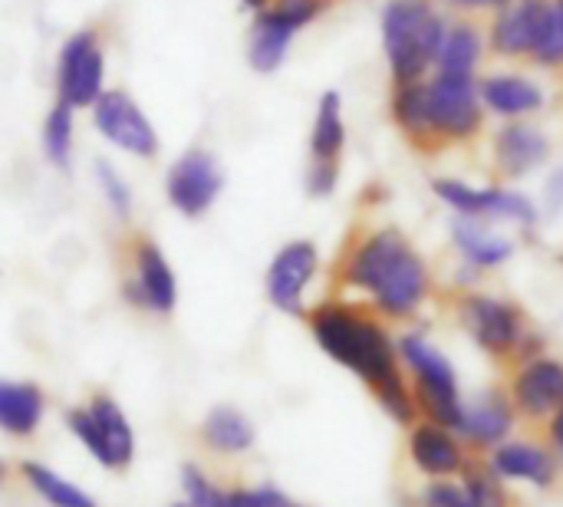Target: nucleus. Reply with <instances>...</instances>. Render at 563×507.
Wrapping results in <instances>:
<instances>
[{
	"mask_svg": "<svg viewBox=\"0 0 563 507\" xmlns=\"http://www.w3.org/2000/svg\"><path fill=\"white\" fill-rule=\"evenodd\" d=\"M310 330L320 350L350 373H356L396 422L416 419V399L402 379L396 346L379 320L346 304H323L313 310Z\"/></svg>",
	"mask_w": 563,
	"mask_h": 507,
	"instance_id": "f257e3e1",
	"label": "nucleus"
},
{
	"mask_svg": "<svg viewBox=\"0 0 563 507\" xmlns=\"http://www.w3.org/2000/svg\"><path fill=\"white\" fill-rule=\"evenodd\" d=\"M343 280L363 290L373 307L393 320L412 317L429 294L426 261L396 228H379L366 234L350 251Z\"/></svg>",
	"mask_w": 563,
	"mask_h": 507,
	"instance_id": "f03ea898",
	"label": "nucleus"
},
{
	"mask_svg": "<svg viewBox=\"0 0 563 507\" xmlns=\"http://www.w3.org/2000/svg\"><path fill=\"white\" fill-rule=\"evenodd\" d=\"M445 30L432 0H389L383 7V49L396 82L422 79L435 66Z\"/></svg>",
	"mask_w": 563,
	"mask_h": 507,
	"instance_id": "7ed1b4c3",
	"label": "nucleus"
},
{
	"mask_svg": "<svg viewBox=\"0 0 563 507\" xmlns=\"http://www.w3.org/2000/svg\"><path fill=\"white\" fill-rule=\"evenodd\" d=\"M492 49L501 56L534 53L541 63H563V33L551 0H511L492 23Z\"/></svg>",
	"mask_w": 563,
	"mask_h": 507,
	"instance_id": "20e7f679",
	"label": "nucleus"
},
{
	"mask_svg": "<svg viewBox=\"0 0 563 507\" xmlns=\"http://www.w3.org/2000/svg\"><path fill=\"white\" fill-rule=\"evenodd\" d=\"M399 356L409 366V373L416 376V393H412L416 409H422L429 422H439V426L459 432L465 406L459 399V383H455L452 363L432 343H426L419 333H409L399 340Z\"/></svg>",
	"mask_w": 563,
	"mask_h": 507,
	"instance_id": "39448f33",
	"label": "nucleus"
},
{
	"mask_svg": "<svg viewBox=\"0 0 563 507\" xmlns=\"http://www.w3.org/2000/svg\"><path fill=\"white\" fill-rule=\"evenodd\" d=\"M426 112L429 135L472 139L482 129V92L475 86V76L435 73V79L426 82Z\"/></svg>",
	"mask_w": 563,
	"mask_h": 507,
	"instance_id": "423d86ee",
	"label": "nucleus"
},
{
	"mask_svg": "<svg viewBox=\"0 0 563 507\" xmlns=\"http://www.w3.org/2000/svg\"><path fill=\"white\" fill-rule=\"evenodd\" d=\"M102 76H106V53L99 43L96 30H76L56 63V96L59 102L82 109L92 106L102 92Z\"/></svg>",
	"mask_w": 563,
	"mask_h": 507,
	"instance_id": "0eeeda50",
	"label": "nucleus"
},
{
	"mask_svg": "<svg viewBox=\"0 0 563 507\" xmlns=\"http://www.w3.org/2000/svg\"><path fill=\"white\" fill-rule=\"evenodd\" d=\"M69 429L76 439L86 442V449L109 469H125L135 452L132 426L125 422L122 409L109 396H96L89 409L69 412Z\"/></svg>",
	"mask_w": 563,
	"mask_h": 507,
	"instance_id": "6e6552de",
	"label": "nucleus"
},
{
	"mask_svg": "<svg viewBox=\"0 0 563 507\" xmlns=\"http://www.w3.org/2000/svg\"><path fill=\"white\" fill-rule=\"evenodd\" d=\"M92 125L96 132L112 142L115 148L152 158L158 152V132L152 129L148 115L139 109V102L122 89H102L92 102Z\"/></svg>",
	"mask_w": 563,
	"mask_h": 507,
	"instance_id": "1a4fd4ad",
	"label": "nucleus"
},
{
	"mask_svg": "<svg viewBox=\"0 0 563 507\" xmlns=\"http://www.w3.org/2000/svg\"><path fill=\"white\" fill-rule=\"evenodd\" d=\"M459 313H462V323L468 327V333L475 337V343L485 353H492L495 360H508V356L521 353L525 320L515 304L488 297V294H475L459 304Z\"/></svg>",
	"mask_w": 563,
	"mask_h": 507,
	"instance_id": "9d476101",
	"label": "nucleus"
},
{
	"mask_svg": "<svg viewBox=\"0 0 563 507\" xmlns=\"http://www.w3.org/2000/svg\"><path fill=\"white\" fill-rule=\"evenodd\" d=\"M221 188H224V172L218 158L205 148H188L185 155H178L165 178L168 201L185 218H201L218 201Z\"/></svg>",
	"mask_w": 563,
	"mask_h": 507,
	"instance_id": "9b49d317",
	"label": "nucleus"
},
{
	"mask_svg": "<svg viewBox=\"0 0 563 507\" xmlns=\"http://www.w3.org/2000/svg\"><path fill=\"white\" fill-rule=\"evenodd\" d=\"M320 254L310 241H290L277 251L267 271V297L284 313H303V294L317 274Z\"/></svg>",
	"mask_w": 563,
	"mask_h": 507,
	"instance_id": "f8f14e48",
	"label": "nucleus"
},
{
	"mask_svg": "<svg viewBox=\"0 0 563 507\" xmlns=\"http://www.w3.org/2000/svg\"><path fill=\"white\" fill-rule=\"evenodd\" d=\"M432 188L459 214H472V218L488 214V218H508V221H521V224H534V218H538L534 205L525 195H515L505 188H472L455 178H442Z\"/></svg>",
	"mask_w": 563,
	"mask_h": 507,
	"instance_id": "ddd939ff",
	"label": "nucleus"
},
{
	"mask_svg": "<svg viewBox=\"0 0 563 507\" xmlns=\"http://www.w3.org/2000/svg\"><path fill=\"white\" fill-rule=\"evenodd\" d=\"M132 264H135V280L125 287V297L152 313H172L178 300V287L162 247L148 238H139L132 247Z\"/></svg>",
	"mask_w": 563,
	"mask_h": 507,
	"instance_id": "4468645a",
	"label": "nucleus"
},
{
	"mask_svg": "<svg viewBox=\"0 0 563 507\" xmlns=\"http://www.w3.org/2000/svg\"><path fill=\"white\" fill-rule=\"evenodd\" d=\"M511 403L528 419H551L563 406V363L548 356L528 360L515 373Z\"/></svg>",
	"mask_w": 563,
	"mask_h": 507,
	"instance_id": "2eb2a0df",
	"label": "nucleus"
},
{
	"mask_svg": "<svg viewBox=\"0 0 563 507\" xmlns=\"http://www.w3.org/2000/svg\"><path fill=\"white\" fill-rule=\"evenodd\" d=\"M409 452H412V462L429 475V478H449V475H459L465 469V449L455 442L452 429L439 426V422H422L412 429V439H409Z\"/></svg>",
	"mask_w": 563,
	"mask_h": 507,
	"instance_id": "dca6fc26",
	"label": "nucleus"
},
{
	"mask_svg": "<svg viewBox=\"0 0 563 507\" xmlns=\"http://www.w3.org/2000/svg\"><path fill=\"white\" fill-rule=\"evenodd\" d=\"M498 168L511 178H525L548 158V139L528 122H508L495 139Z\"/></svg>",
	"mask_w": 563,
	"mask_h": 507,
	"instance_id": "f3484780",
	"label": "nucleus"
},
{
	"mask_svg": "<svg viewBox=\"0 0 563 507\" xmlns=\"http://www.w3.org/2000/svg\"><path fill=\"white\" fill-rule=\"evenodd\" d=\"M297 26L280 16L271 3L257 13L254 26H251V43H247V59L257 73H274L287 49H290V40H294Z\"/></svg>",
	"mask_w": 563,
	"mask_h": 507,
	"instance_id": "a211bd4d",
	"label": "nucleus"
},
{
	"mask_svg": "<svg viewBox=\"0 0 563 507\" xmlns=\"http://www.w3.org/2000/svg\"><path fill=\"white\" fill-rule=\"evenodd\" d=\"M511 426H515V403H508L501 393H488L472 409H465L459 432L472 445L488 449V445H498L511 432Z\"/></svg>",
	"mask_w": 563,
	"mask_h": 507,
	"instance_id": "6ab92c4d",
	"label": "nucleus"
},
{
	"mask_svg": "<svg viewBox=\"0 0 563 507\" xmlns=\"http://www.w3.org/2000/svg\"><path fill=\"white\" fill-rule=\"evenodd\" d=\"M482 102L498 112V115H508V119H518V115H528L534 109L544 106V92L538 82L525 79V76H515V73H505V76H488L482 86Z\"/></svg>",
	"mask_w": 563,
	"mask_h": 507,
	"instance_id": "aec40b11",
	"label": "nucleus"
},
{
	"mask_svg": "<svg viewBox=\"0 0 563 507\" xmlns=\"http://www.w3.org/2000/svg\"><path fill=\"white\" fill-rule=\"evenodd\" d=\"M492 469L501 478H525V482H534L538 488H551L554 475H558L554 459L544 449H534V445H525V442L498 449L492 455Z\"/></svg>",
	"mask_w": 563,
	"mask_h": 507,
	"instance_id": "412c9836",
	"label": "nucleus"
},
{
	"mask_svg": "<svg viewBox=\"0 0 563 507\" xmlns=\"http://www.w3.org/2000/svg\"><path fill=\"white\" fill-rule=\"evenodd\" d=\"M43 419V393L33 383L0 379V429L10 436H30Z\"/></svg>",
	"mask_w": 563,
	"mask_h": 507,
	"instance_id": "4be33fe9",
	"label": "nucleus"
},
{
	"mask_svg": "<svg viewBox=\"0 0 563 507\" xmlns=\"http://www.w3.org/2000/svg\"><path fill=\"white\" fill-rule=\"evenodd\" d=\"M452 234H455L459 251H462L472 264H478V267H498V264H505V261L515 254V247H511L508 238H498L495 231H488V228H485L478 218H472V214H462V218L455 221Z\"/></svg>",
	"mask_w": 563,
	"mask_h": 507,
	"instance_id": "5701e85b",
	"label": "nucleus"
},
{
	"mask_svg": "<svg viewBox=\"0 0 563 507\" xmlns=\"http://www.w3.org/2000/svg\"><path fill=\"white\" fill-rule=\"evenodd\" d=\"M343 145H346L343 102H340V92H327L317 106V119L310 132V155L313 162H336Z\"/></svg>",
	"mask_w": 563,
	"mask_h": 507,
	"instance_id": "b1692460",
	"label": "nucleus"
},
{
	"mask_svg": "<svg viewBox=\"0 0 563 507\" xmlns=\"http://www.w3.org/2000/svg\"><path fill=\"white\" fill-rule=\"evenodd\" d=\"M482 56V33L472 23H455L445 30L435 69L439 73H462V76H475Z\"/></svg>",
	"mask_w": 563,
	"mask_h": 507,
	"instance_id": "393cba45",
	"label": "nucleus"
},
{
	"mask_svg": "<svg viewBox=\"0 0 563 507\" xmlns=\"http://www.w3.org/2000/svg\"><path fill=\"white\" fill-rule=\"evenodd\" d=\"M205 442L218 452H244L254 445V426L231 406H218L205 419Z\"/></svg>",
	"mask_w": 563,
	"mask_h": 507,
	"instance_id": "a878e982",
	"label": "nucleus"
},
{
	"mask_svg": "<svg viewBox=\"0 0 563 507\" xmlns=\"http://www.w3.org/2000/svg\"><path fill=\"white\" fill-rule=\"evenodd\" d=\"M23 475H26V482L33 485V492L46 502V505L53 507H96V502L82 492V488H76V485H69L66 478H59L56 472H49V469H43V465H23Z\"/></svg>",
	"mask_w": 563,
	"mask_h": 507,
	"instance_id": "bb28decb",
	"label": "nucleus"
},
{
	"mask_svg": "<svg viewBox=\"0 0 563 507\" xmlns=\"http://www.w3.org/2000/svg\"><path fill=\"white\" fill-rule=\"evenodd\" d=\"M43 152L56 168H69L73 158V106L66 102H53V109L46 112L43 122Z\"/></svg>",
	"mask_w": 563,
	"mask_h": 507,
	"instance_id": "cd10ccee",
	"label": "nucleus"
},
{
	"mask_svg": "<svg viewBox=\"0 0 563 507\" xmlns=\"http://www.w3.org/2000/svg\"><path fill=\"white\" fill-rule=\"evenodd\" d=\"M393 115L396 122L412 135L422 139L429 135V112H426V82L412 79V82H396V96H393Z\"/></svg>",
	"mask_w": 563,
	"mask_h": 507,
	"instance_id": "c85d7f7f",
	"label": "nucleus"
},
{
	"mask_svg": "<svg viewBox=\"0 0 563 507\" xmlns=\"http://www.w3.org/2000/svg\"><path fill=\"white\" fill-rule=\"evenodd\" d=\"M462 475H465V488L475 507H508V492L501 485V475L492 469V462L465 459Z\"/></svg>",
	"mask_w": 563,
	"mask_h": 507,
	"instance_id": "c756f323",
	"label": "nucleus"
},
{
	"mask_svg": "<svg viewBox=\"0 0 563 507\" xmlns=\"http://www.w3.org/2000/svg\"><path fill=\"white\" fill-rule=\"evenodd\" d=\"M96 178H99V188L109 201V208L115 211V218H129L132 214V188L122 181V175L109 165V162H96Z\"/></svg>",
	"mask_w": 563,
	"mask_h": 507,
	"instance_id": "7c9ffc66",
	"label": "nucleus"
},
{
	"mask_svg": "<svg viewBox=\"0 0 563 507\" xmlns=\"http://www.w3.org/2000/svg\"><path fill=\"white\" fill-rule=\"evenodd\" d=\"M181 482H185V495H188V502L195 507H224V495L198 472V469H185L181 472Z\"/></svg>",
	"mask_w": 563,
	"mask_h": 507,
	"instance_id": "2f4dec72",
	"label": "nucleus"
},
{
	"mask_svg": "<svg viewBox=\"0 0 563 507\" xmlns=\"http://www.w3.org/2000/svg\"><path fill=\"white\" fill-rule=\"evenodd\" d=\"M422 505L426 507H475L468 488L462 485H452V482H439V485H429L426 495H422Z\"/></svg>",
	"mask_w": 563,
	"mask_h": 507,
	"instance_id": "473e14b6",
	"label": "nucleus"
},
{
	"mask_svg": "<svg viewBox=\"0 0 563 507\" xmlns=\"http://www.w3.org/2000/svg\"><path fill=\"white\" fill-rule=\"evenodd\" d=\"M336 162H313L310 172H307V191L313 198H327L333 188H336Z\"/></svg>",
	"mask_w": 563,
	"mask_h": 507,
	"instance_id": "72a5a7b5",
	"label": "nucleus"
},
{
	"mask_svg": "<svg viewBox=\"0 0 563 507\" xmlns=\"http://www.w3.org/2000/svg\"><path fill=\"white\" fill-rule=\"evenodd\" d=\"M287 498L274 488H257V492H234L224 495V507H284Z\"/></svg>",
	"mask_w": 563,
	"mask_h": 507,
	"instance_id": "f704fd0d",
	"label": "nucleus"
},
{
	"mask_svg": "<svg viewBox=\"0 0 563 507\" xmlns=\"http://www.w3.org/2000/svg\"><path fill=\"white\" fill-rule=\"evenodd\" d=\"M445 3H452V7H468V10H475V7H505V3H511V0H445Z\"/></svg>",
	"mask_w": 563,
	"mask_h": 507,
	"instance_id": "c9c22d12",
	"label": "nucleus"
},
{
	"mask_svg": "<svg viewBox=\"0 0 563 507\" xmlns=\"http://www.w3.org/2000/svg\"><path fill=\"white\" fill-rule=\"evenodd\" d=\"M551 439H554L558 449H563V406L551 416Z\"/></svg>",
	"mask_w": 563,
	"mask_h": 507,
	"instance_id": "e433bc0d",
	"label": "nucleus"
},
{
	"mask_svg": "<svg viewBox=\"0 0 563 507\" xmlns=\"http://www.w3.org/2000/svg\"><path fill=\"white\" fill-rule=\"evenodd\" d=\"M241 3H244L247 10H257V13H261V10H264V7H267L271 0H241Z\"/></svg>",
	"mask_w": 563,
	"mask_h": 507,
	"instance_id": "4c0bfd02",
	"label": "nucleus"
},
{
	"mask_svg": "<svg viewBox=\"0 0 563 507\" xmlns=\"http://www.w3.org/2000/svg\"><path fill=\"white\" fill-rule=\"evenodd\" d=\"M554 13H558V26H561V33H563V0L554 3Z\"/></svg>",
	"mask_w": 563,
	"mask_h": 507,
	"instance_id": "58836bf2",
	"label": "nucleus"
},
{
	"mask_svg": "<svg viewBox=\"0 0 563 507\" xmlns=\"http://www.w3.org/2000/svg\"><path fill=\"white\" fill-rule=\"evenodd\" d=\"M175 507H195L191 502H181V505H175Z\"/></svg>",
	"mask_w": 563,
	"mask_h": 507,
	"instance_id": "ea45409f",
	"label": "nucleus"
},
{
	"mask_svg": "<svg viewBox=\"0 0 563 507\" xmlns=\"http://www.w3.org/2000/svg\"><path fill=\"white\" fill-rule=\"evenodd\" d=\"M284 507H300V505H290V502H287V505H284Z\"/></svg>",
	"mask_w": 563,
	"mask_h": 507,
	"instance_id": "a19ab883",
	"label": "nucleus"
}]
</instances>
